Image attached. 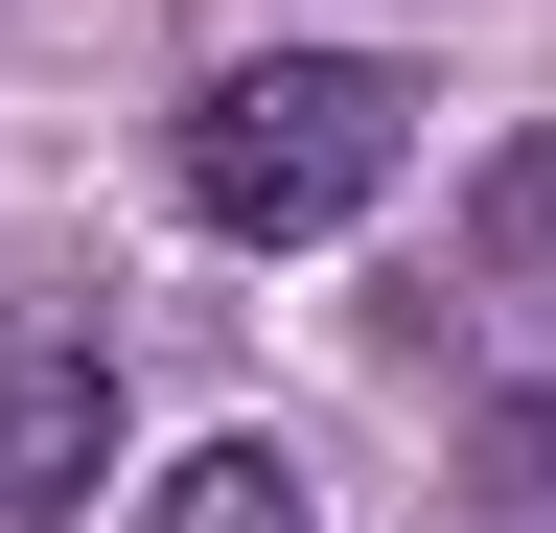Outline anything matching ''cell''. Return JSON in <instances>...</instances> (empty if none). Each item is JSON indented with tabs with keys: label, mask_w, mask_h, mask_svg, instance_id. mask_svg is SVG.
<instances>
[{
	"label": "cell",
	"mask_w": 556,
	"mask_h": 533,
	"mask_svg": "<svg viewBox=\"0 0 556 533\" xmlns=\"http://www.w3.org/2000/svg\"><path fill=\"white\" fill-rule=\"evenodd\" d=\"M394 163H417V71H371V47H255V71L186 93V210L232 232V255L348 232Z\"/></svg>",
	"instance_id": "6da1fadb"
},
{
	"label": "cell",
	"mask_w": 556,
	"mask_h": 533,
	"mask_svg": "<svg viewBox=\"0 0 556 533\" xmlns=\"http://www.w3.org/2000/svg\"><path fill=\"white\" fill-rule=\"evenodd\" d=\"M93 464H116V348H93L70 302H0V533L70 510Z\"/></svg>",
	"instance_id": "7a4b0ae2"
},
{
	"label": "cell",
	"mask_w": 556,
	"mask_h": 533,
	"mask_svg": "<svg viewBox=\"0 0 556 533\" xmlns=\"http://www.w3.org/2000/svg\"><path fill=\"white\" fill-rule=\"evenodd\" d=\"M139 533H325V510H302V464H278V441H186L163 487H139Z\"/></svg>",
	"instance_id": "3957f363"
},
{
	"label": "cell",
	"mask_w": 556,
	"mask_h": 533,
	"mask_svg": "<svg viewBox=\"0 0 556 533\" xmlns=\"http://www.w3.org/2000/svg\"><path fill=\"white\" fill-rule=\"evenodd\" d=\"M486 279H556V140H533L510 186H486Z\"/></svg>",
	"instance_id": "277c9868"
},
{
	"label": "cell",
	"mask_w": 556,
	"mask_h": 533,
	"mask_svg": "<svg viewBox=\"0 0 556 533\" xmlns=\"http://www.w3.org/2000/svg\"><path fill=\"white\" fill-rule=\"evenodd\" d=\"M464 464H486V487H510V510H533V533H556V394H510V418H486V441H464Z\"/></svg>",
	"instance_id": "5b68a950"
}]
</instances>
